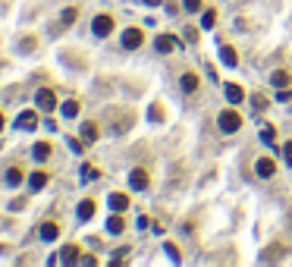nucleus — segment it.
Returning a JSON list of instances; mask_svg holds the SVG:
<instances>
[{
	"label": "nucleus",
	"mask_w": 292,
	"mask_h": 267,
	"mask_svg": "<svg viewBox=\"0 0 292 267\" xmlns=\"http://www.w3.org/2000/svg\"><path fill=\"white\" fill-rule=\"evenodd\" d=\"M217 123H220V129H223L226 135H232V132L242 129V117H239L236 110H223V113L217 117Z\"/></svg>",
	"instance_id": "f257e3e1"
},
{
	"label": "nucleus",
	"mask_w": 292,
	"mask_h": 267,
	"mask_svg": "<svg viewBox=\"0 0 292 267\" xmlns=\"http://www.w3.org/2000/svg\"><path fill=\"white\" fill-rule=\"evenodd\" d=\"M142 41H145V32H142V29H126V32H123V48H126V51L142 48Z\"/></svg>",
	"instance_id": "f03ea898"
},
{
	"label": "nucleus",
	"mask_w": 292,
	"mask_h": 267,
	"mask_svg": "<svg viewBox=\"0 0 292 267\" xmlns=\"http://www.w3.org/2000/svg\"><path fill=\"white\" fill-rule=\"evenodd\" d=\"M91 29H95V35H98V38H107V35L113 32V16H107V13L95 16V26H91Z\"/></svg>",
	"instance_id": "7ed1b4c3"
},
{
	"label": "nucleus",
	"mask_w": 292,
	"mask_h": 267,
	"mask_svg": "<svg viewBox=\"0 0 292 267\" xmlns=\"http://www.w3.org/2000/svg\"><path fill=\"white\" fill-rule=\"evenodd\" d=\"M35 101H38V107H41V110H48V113H51V110H57V95H54L51 88H41Z\"/></svg>",
	"instance_id": "20e7f679"
},
{
	"label": "nucleus",
	"mask_w": 292,
	"mask_h": 267,
	"mask_svg": "<svg viewBox=\"0 0 292 267\" xmlns=\"http://www.w3.org/2000/svg\"><path fill=\"white\" fill-rule=\"evenodd\" d=\"M254 173H258L261 179H270L273 173H276V164H273L270 157H258V164H254Z\"/></svg>",
	"instance_id": "39448f33"
},
{
	"label": "nucleus",
	"mask_w": 292,
	"mask_h": 267,
	"mask_svg": "<svg viewBox=\"0 0 292 267\" xmlns=\"http://www.w3.org/2000/svg\"><path fill=\"white\" fill-rule=\"evenodd\" d=\"M176 38H173V35H157V41H154V48L160 51V54H173V51H176Z\"/></svg>",
	"instance_id": "423d86ee"
},
{
	"label": "nucleus",
	"mask_w": 292,
	"mask_h": 267,
	"mask_svg": "<svg viewBox=\"0 0 292 267\" xmlns=\"http://www.w3.org/2000/svg\"><path fill=\"white\" fill-rule=\"evenodd\" d=\"M16 126H19V129H35V126H38V113H35V110H22L16 117Z\"/></svg>",
	"instance_id": "0eeeda50"
},
{
	"label": "nucleus",
	"mask_w": 292,
	"mask_h": 267,
	"mask_svg": "<svg viewBox=\"0 0 292 267\" xmlns=\"http://www.w3.org/2000/svg\"><path fill=\"white\" fill-rule=\"evenodd\" d=\"M223 91H226V101L232 104V107H236V104H242V101H245V88H242V85H236V82H229V85H226Z\"/></svg>",
	"instance_id": "6e6552de"
},
{
	"label": "nucleus",
	"mask_w": 292,
	"mask_h": 267,
	"mask_svg": "<svg viewBox=\"0 0 292 267\" xmlns=\"http://www.w3.org/2000/svg\"><path fill=\"white\" fill-rule=\"evenodd\" d=\"M129 185H132L135 192H145L148 189V173L145 170H132L129 173Z\"/></svg>",
	"instance_id": "1a4fd4ad"
},
{
	"label": "nucleus",
	"mask_w": 292,
	"mask_h": 267,
	"mask_svg": "<svg viewBox=\"0 0 292 267\" xmlns=\"http://www.w3.org/2000/svg\"><path fill=\"white\" fill-rule=\"evenodd\" d=\"M44 185H48V173H44V170H35L32 176H29V189L32 192H41Z\"/></svg>",
	"instance_id": "9d476101"
},
{
	"label": "nucleus",
	"mask_w": 292,
	"mask_h": 267,
	"mask_svg": "<svg viewBox=\"0 0 292 267\" xmlns=\"http://www.w3.org/2000/svg\"><path fill=\"white\" fill-rule=\"evenodd\" d=\"M57 236H60V226H57L54 220H44V223H41V239L44 242H54Z\"/></svg>",
	"instance_id": "9b49d317"
},
{
	"label": "nucleus",
	"mask_w": 292,
	"mask_h": 267,
	"mask_svg": "<svg viewBox=\"0 0 292 267\" xmlns=\"http://www.w3.org/2000/svg\"><path fill=\"white\" fill-rule=\"evenodd\" d=\"M220 60H223L226 66H239V51L229 48V44H223V48H220Z\"/></svg>",
	"instance_id": "f8f14e48"
},
{
	"label": "nucleus",
	"mask_w": 292,
	"mask_h": 267,
	"mask_svg": "<svg viewBox=\"0 0 292 267\" xmlns=\"http://www.w3.org/2000/svg\"><path fill=\"white\" fill-rule=\"evenodd\" d=\"M123 229H126V223H123V217H120V211H116L113 217H107V233H110V236H120Z\"/></svg>",
	"instance_id": "ddd939ff"
},
{
	"label": "nucleus",
	"mask_w": 292,
	"mask_h": 267,
	"mask_svg": "<svg viewBox=\"0 0 292 267\" xmlns=\"http://www.w3.org/2000/svg\"><path fill=\"white\" fill-rule=\"evenodd\" d=\"M126 207H129V195L113 192V195H110V211H126Z\"/></svg>",
	"instance_id": "4468645a"
},
{
	"label": "nucleus",
	"mask_w": 292,
	"mask_h": 267,
	"mask_svg": "<svg viewBox=\"0 0 292 267\" xmlns=\"http://www.w3.org/2000/svg\"><path fill=\"white\" fill-rule=\"evenodd\" d=\"M270 82H273L276 88H289V85H292V76L286 73V69H276V73L270 76Z\"/></svg>",
	"instance_id": "2eb2a0df"
},
{
	"label": "nucleus",
	"mask_w": 292,
	"mask_h": 267,
	"mask_svg": "<svg viewBox=\"0 0 292 267\" xmlns=\"http://www.w3.org/2000/svg\"><path fill=\"white\" fill-rule=\"evenodd\" d=\"M179 85H182V91H189V95H192V91L198 88V76H195V73H185V76L179 79Z\"/></svg>",
	"instance_id": "dca6fc26"
},
{
	"label": "nucleus",
	"mask_w": 292,
	"mask_h": 267,
	"mask_svg": "<svg viewBox=\"0 0 292 267\" xmlns=\"http://www.w3.org/2000/svg\"><path fill=\"white\" fill-rule=\"evenodd\" d=\"M32 154L38 157V160H48V157H51V145H48V142H35V148H32Z\"/></svg>",
	"instance_id": "f3484780"
},
{
	"label": "nucleus",
	"mask_w": 292,
	"mask_h": 267,
	"mask_svg": "<svg viewBox=\"0 0 292 267\" xmlns=\"http://www.w3.org/2000/svg\"><path fill=\"white\" fill-rule=\"evenodd\" d=\"M79 217L82 220H91V217H95V201H91V198H85V201L79 204Z\"/></svg>",
	"instance_id": "a211bd4d"
},
{
	"label": "nucleus",
	"mask_w": 292,
	"mask_h": 267,
	"mask_svg": "<svg viewBox=\"0 0 292 267\" xmlns=\"http://www.w3.org/2000/svg\"><path fill=\"white\" fill-rule=\"evenodd\" d=\"M82 138H85L88 145L98 142V126H95V123H85V126H82Z\"/></svg>",
	"instance_id": "6ab92c4d"
},
{
	"label": "nucleus",
	"mask_w": 292,
	"mask_h": 267,
	"mask_svg": "<svg viewBox=\"0 0 292 267\" xmlns=\"http://www.w3.org/2000/svg\"><path fill=\"white\" fill-rule=\"evenodd\" d=\"M63 117H66V120H76V117H79V101H66V104H63Z\"/></svg>",
	"instance_id": "aec40b11"
},
{
	"label": "nucleus",
	"mask_w": 292,
	"mask_h": 267,
	"mask_svg": "<svg viewBox=\"0 0 292 267\" xmlns=\"http://www.w3.org/2000/svg\"><path fill=\"white\" fill-rule=\"evenodd\" d=\"M60 258H63L66 264H73V261H79V245H66V248H63V254H60Z\"/></svg>",
	"instance_id": "412c9836"
},
{
	"label": "nucleus",
	"mask_w": 292,
	"mask_h": 267,
	"mask_svg": "<svg viewBox=\"0 0 292 267\" xmlns=\"http://www.w3.org/2000/svg\"><path fill=\"white\" fill-rule=\"evenodd\" d=\"M214 22H217V13H214V10H204V16H201V29L211 32V29H214Z\"/></svg>",
	"instance_id": "4be33fe9"
},
{
	"label": "nucleus",
	"mask_w": 292,
	"mask_h": 267,
	"mask_svg": "<svg viewBox=\"0 0 292 267\" xmlns=\"http://www.w3.org/2000/svg\"><path fill=\"white\" fill-rule=\"evenodd\" d=\"M7 182H10V185H19V182H22V170H19V167H10V170H7Z\"/></svg>",
	"instance_id": "5701e85b"
},
{
	"label": "nucleus",
	"mask_w": 292,
	"mask_h": 267,
	"mask_svg": "<svg viewBox=\"0 0 292 267\" xmlns=\"http://www.w3.org/2000/svg\"><path fill=\"white\" fill-rule=\"evenodd\" d=\"M76 16H79V13H76L73 7H69V10H63V16H60V22H63V29H66V26H73V22H76Z\"/></svg>",
	"instance_id": "b1692460"
},
{
	"label": "nucleus",
	"mask_w": 292,
	"mask_h": 267,
	"mask_svg": "<svg viewBox=\"0 0 292 267\" xmlns=\"http://www.w3.org/2000/svg\"><path fill=\"white\" fill-rule=\"evenodd\" d=\"M273 138H276L273 126H264V129H261V142H264V145H273Z\"/></svg>",
	"instance_id": "393cba45"
},
{
	"label": "nucleus",
	"mask_w": 292,
	"mask_h": 267,
	"mask_svg": "<svg viewBox=\"0 0 292 267\" xmlns=\"http://www.w3.org/2000/svg\"><path fill=\"white\" fill-rule=\"evenodd\" d=\"M101 176V173L95 170V167H91V164H85V167H82V179H98Z\"/></svg>",
	"instance_id": "a878e982"
},
{
	"label": "nucleus",
	"mask_w": 292,
	"mask_h": 267,
	"mask_svg": "<svg viewBox=\"0 0 292 267\" xmlns=\"http://www.w3.org/2000/svg\"><path fill=\"white\" fill-rule=\"evenodd\" d=\"M251 104H254V110H267V104H270V101H267L264 95H254V98H251Z\"/></svg>",
	"instance_id": "bb28decb"
},
{
	"label": "nucleus",
	"mask_w": 292,
	"mask_h": 267,
	"mask_svg": "<svg viewBox=\"0 0 292 267\" xmlns=\"http://www.w3.org/2000/svg\"><path fill=\"white\" fill-rule=\"evenodd\" d=\"M163 251H167V254H170V258H173V261H179V248H176V245H173V242H167V245H163Z\"/></svg>",
	"instance_id": "cd10ccee"
},
{
	"label": "nucleus",
	"mask_w": 292,
	"mask_h": 267,
	"mask_svg": "<svg viewBox=\"0 0 292 267\" xmlns=\"http://www.w3.org/2000/svg\"><path fill=\"white\" fill-rule=\"evenodd\" d=\"M283 157H286V164L292 167V142H286V145H283Z\"/></svg>",
	"instance_id": "c85d7f7f"
},
{
	"label": "nucleus",
	"mask_w": 292,
	"mask_h": 267,
	"mask_svg": "<svg viewBox=\"0 0 292 267\" xmlns=\"http://www.w3.org/2000/svg\"><path fill=\"white\" fill-rule=\"evenodd\" d=\"M185 10H192V13H195V10H201V0H185Z\"/></svg>",
	"instance_id": "c756f323"
},
{
	"label": "nucleus",
	"mask_w": 292,
	"mask_h": 267,
	"mask_svg": "<svg viewBox=\"0 0 292 267\" xmlns=\"http://www.w3.org/2000/svg\"><path fill=\"white\" fill-rule=\"evenodd\" d=\"M163 117V110H160V104H154V107H151V120H160Z\"/></svg>",
	"instance_id": "7c9ffc66"
},
{
	"label": "nucleus",
	"mask_w": 292,
	"mask_h": 267,
	"mask_svg": "<svg viewBox=\"0 0 292 267\" xmlns=\"http://www.w3.org/2000/svg\"><path fill=\"white\" fill-rule=\"evenodd\" d=\"M145 4H148V7H160V4H163V0H145Z\"/></svg>",
	"instance_id": "2f4dec72"
},
{
	"label": "nucleus",
	"mask_w": 292,
	"mask_h": 267,
	"mask_svg": "<svg viewBox=\"0 0 292 267\" xmlns=\"http://www.w3.org/2000/svg\"><path fill=\"white\" fill-rule=\"evenodd\" d=\"M0 129H4V113H0Z\"/></svg>",
	"instance_id": "473e14b6"
}]
</instances>
